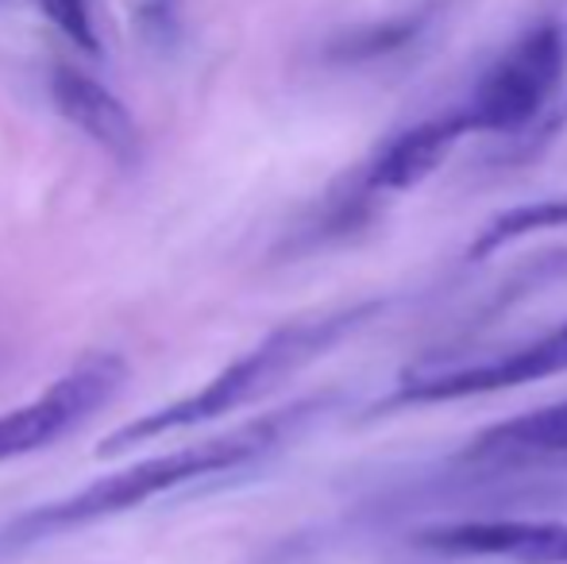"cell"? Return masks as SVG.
<instances>
[{
	"instance_id": "4fadbf2b",
	"label": "cell",
	"mask_w": 567,
	"mask_h": 564,
	"mask_svg": "<svg viewBox=\"0 0 567 564\" xmlns=\"http://www.w3.org/2000/svg\"><path fill=\"white\" fill-rule=\"evenodd\" d=\"M567 132V90H564V98L556 101V109L545 116V121L537 124V129L529 132L525 140H517V143H509V151H506V158H533V155H540L545 147H553L556 140H560Z\"/></svg>"
},
{
	"instance_id": "ba28073f",
	"label": "cell",
	"mask_w": 567,
	"mask_h": 564,
	"mask_svg": "<svg viewBox=\"0 0 567 564\" xmlns=\"http://www.w3.org/2000/svg\"><path fill=\"white\" fill-rule=\"evenodd\" d=\"M463 460L498 468L567 460V399L478 429L463 449Z\"/></svg>"
},
{
	"instance_id": "8992f818",
	"label": "cell",
	"mask_w": 567,
	"mask_h": 564,
	"mask_svg": "<svg viewBox=\"0 0 567 564\" xmlns=\"http://www.w3.org/2000/svg\"><path fill=\"white\" fill-rule=\"evenodd\" d=\"M413 550L441 561L567 564V522L560 519H460L413 534Z\"/></svg>"
},
{
	"instance_id": "7a4b0ae2",
	"label": "cell",
	"mask_w": 567,
	"mask_h": 564,
	"mask_svg": "<svg viewBox=\"0 0 567 564\" xmlns=\"http://www.w3.org/2000/svg\"><path fill=\"white\" fill-rule=\"evenodd\" d=\"M382 309H386L382 298H367V301H351V306L324 309V314L278 325L259 345L247 348L239 360H231L225 371H217L202 391L186 394V399L171 402V407L151 410V414L135 418V422L120 425L116 433H109L105 441H101L97 457L109 460V457H116V452L135 449V444L158 441V437L174 433V429H194V425L213 422V418H225L231 410L251 407L262 394L278 391L286 379H293L298 371L324 360L332 348L351 340L359 329L379 321Z\"/></svg>"
},
{
	"instance_id": "5b68a950",
	"label": "cell",
	"mask_w": 567,
	"mask_h": 564,
	"mask_svg": "<svg viewBox=\"0 0 567 564\" xmlns=\"http://www.w3.org/2000/svg\"><path fill=\"white\" fill-rule=\"evenodd\" d=\"M127 363L113 352H93L74 371L51 383L35 402L0 414V464L16 457H31L66 433H74L90 414H97L109 399L124 387Z\"/></svg>"
},
{
	"instance_id": "3957f363",
	"label": "cell",
	"mask_w": 567,
	"mask_h": 564,
	"mask_svg": "<svg viewBox=\"0 0 567 564\" xmlns=\"http://www.w3.org/2000/svg\"><path fill=\"white\" fill-rule=\"evenodd\" d=\"M567 90V16H545L514 35L483 74L471 82L467 98L455 101L467 136L525 140Z\"/></svg>"
},
{
	"instance_id": "8fae6325",
	"label": "cell",
	"mask_w": 567,
	"mask_h": 564,
	"mask_svg": "<svg viewBox=\"0 0 567 564\" xmlns=\"http://www.w3.org/2000/svg\"><path fill=\"white\" fill-rule=\"evenodd\" d=\"M556 286H567V248H545L522 259L498 286L494 306H514V301H525L540 290H556Z\"/></svg>"
},
{
	"instance_id": "9c48e42d",
	"label": "cell",
	"mask_w": 567,
	"mask_h": 564,
	"mask_svg": "<svg viewBox=\"0 0 567 564\" xmlns=\"http://www.w3.org/2000/svg\"><path fill=\"white\" fill-rule=\"evenodd\" d=\"M444 4L429 0L410 12L386 16V20L359 23V28H343L324 43V59L337 66H374V62H390L413 54L417 47H425V39L441 28Z\"/></svg>"
},
{
	"instance_id": "7c38bea8",
	"label": "cell",
	"mask_w": 567,
	"mask_h": 564,
	"mask_svg": "<svg viewBox=\"0 0 567 564\" xmlns=\"http://www.w3.org/2000/svg\"><path fill=\"white\" fill-rule=\"evenodd\" d=\"M39 12L85 54H101V39H97V28H93V16H90V4L85 0H35Z\"/></svg>"
},
{
	"instance_id": "9a60e30c",
	"label": "cell",
	"mask_w": 567,
	"mask_h": 564,
	"mask_svg": "<svg viewBox=\"0 0 567 564\" xmlns=\"http://www.w3.org/2000/svg\"><path fill=\"white\" fill-rule=\"evenodd\" d=\"M166 4H174V0H166Z\"/></svg>"
},
{
	"instance_id": "52a82bcc",
	"label": "cell",
	"mask_w": 567,
	"mask_h": 564,
	"mask_svg": "<svg viewBox=\"0 0 567 564\" xmlns=\"http://www.w3.org/2000/svg\"><path fill=\"white\" fill-rule=\"evenodd\" d=\"M51 101L66 124H74L82 136H90L97 147H105L116 163L135 166L143 155V136L127 105L109 93L97 78L82 74L74 66L51 70Z\"/></svg>"
},
{
	"instance_id": "5bb4252c",
	"label": "cell",
	"mask_w": 567,
	"mask_h": 564,
	"mask_svg": "<svg viewBox=\"0 0 567 564\" xmlns=\"http://www.w3.org/2000/svg\"><path fill=\"white\" fill-rule=\"evenodd\" d=\"M4 4H12V0H0V8H4Z\"/></svg>"
},
{
	"instance_id": "6da1fadb",
	"label": "cell",
	"mask_w": 567,
	"mask_h": 564,
	"mask_svg": "<svg viewBox=\"0 0 567 564\" xmlns=\"http://www.w3.org/2000/svg\"><path fill=\"white\" fill-rule=\"evenodd\" d=\"M332 407H337V394H313V399H301L290 402L286 410H275V414L251 418V422L228 429L220 437H209V441H197L186 444V449L120 468V472L105 475V480H93L90 488L59 499V503L35 506V511L4 522L0 526V553H4V561H12L35 542H47L54 534H66V530L93 526L101 519L135 511V506L151 503V499L166 495V491L186 488V483L259 464V460L275 457L286 444L298 441L324 414H332Z\"/></svg>"
},
{
	"instance_id": "277c9868",
	"label": "cell",
	"mask_w": 567,
	"mask_h": 564,
	"mask_svg": "<svg viewBox=\"0 0 567 564\" xmlns=\"http://www.w3.org/2000/svg\"><path fill=\"white\" fill-rule=\"evenodd\" d=\"M553 376H567V321L537 332V337L514 340V345L486 348V352L421 356L410 368H402V376L394 379V391L374 407V414L514 391V387L540 383Z\"/></svg>"
},
{
	"instance_id": "30bf717a",
	"label": "cell",
	"mask_w": 567,
	"mask_h": 564,
	"mask_svg": "<svg viewBox=\"0 0 567 564\" xmlns=\"http://www.w3.org/2000/svg\"><path fill=\"white\" fill-rule=\"evenodd\" d=\"M548 228H567V194L537 197V202H522L494 213L475 233V240L467 244V259L483 264V259H494L498 252H506L509 244L525 240L533 233H548Z\"/></svg>"
}]
</instances>
